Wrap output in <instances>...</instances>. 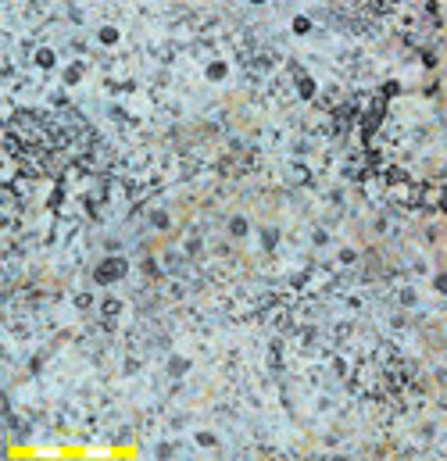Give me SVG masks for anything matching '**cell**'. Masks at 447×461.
Segmentation results:
<instances>
[{
  "instance_id": "obj_3",
  "label": "cell",
  "mask_w": 447,
  "mask_h": 461,
  "mask_svg": "<svg viewBox=\"0 0 447 461\" xmlns=\"http://www.w3.org/2000/svg\"><path fill=\"white\" fill-rule=\"evenodd\" d=\"M444 208H447V204H444Z\"/></svg>"
},
{
  "instance_id": "obj_2",
  "label": "cell",
  "mask_w": 447,
  "mask_h": 461,
  "mask_svg": "<svg viewBox=\"0 0 447 461\" xmlns=\"http://www.w3.org/2000/svg\"><path fill=\"white\" fill-rule=\"evenodd\" d=\"M40 65H54V54L50 50H40Z\"/></svg>"
},
{
  "instance_id": "obj_1",
  "label": "cell",
  "mask_w": 447,
  "mask_h": 461,
  "mask_svg": "<svg viewBox=\"0 0 447 461\" xmlns=\"http://www.w3.org/2000/svg\"><path fill=\"white\" fill-rule=\"evenodd\" d=\"M122 272H126V265H122V261H111V265H100V268H97V279L108 283V279H115V275H122Z\"/></svg>"
}]
</instances>
